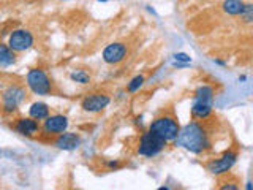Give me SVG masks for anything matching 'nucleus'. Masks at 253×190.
Segmentation results:
<instances>
[{
    "mask_svg": "<svg viewBox=\"0 0 253 190\" xmlns=\"http://www.w3.org/2000/svg\"><path fill=\"white\" fill-rule=\"evenodd\" d=\"M176 144L190 150L192 154H201L211 147V138L208 130L201 124L190 122L184 129L179 130L177 138L174 140Z\"/></svg>",
    "mask_w": 253,
    "mask_h": 190,
    "instance_id": "nucleus-1",
    "label": "nucleus"
},
{
    "mask_svg": "<svg viewBox=\"0 0 253 190\" xmlns=\"http://www.w3.org/2000/svg\"><path fill=\"white\" fill-rule=\"evenodd\" d=\"M149 130L155 135H158V137L163 138L166 142H168V141H174L177 138L180 127L172 117L163 116V117H157L155 121L150 124Z\"/></svg>",
    "mask_w": 253,
    "mask_h": 190,
    "instance_id": "nucleus-2",
    "label": "nucleus"
},
{
    "mask_svg": "<svg viewBox=\"0 0 253 190\" xmlns=\"http://www.w3.org/2000/svg\"><path fill=\"white\" fill-rule=\"evenodd\" d=\"M165 147H166V141L149 130L147 133L142 135L139 140L138 154L144 155V157H155L160 154Z\"/></svg>",
    "mask_w": 253,
    "mask_h": 190,
    "instance_id": "nucleus-3",
    "label": "nucleus"
},
{
    "mask_svg": "<svg viewBox=\"0 0 253 190\" xmlns=\"http://www.w3.org/2000/svg\"><path fill=\"white\" fill-rule=\"evenodd\" d=\"M27 86H29V89L37 95H47L52 91L49 76L40 68H34L27 73Z\"/></svg>",
    "mask_w": 253,
    "mask_h": 190,
    "instance_id": "nucleus-4",
    "label": "nucleus"
},
{
    "mask_svg": "<svg viewBox=\"0 0 253 190\" xmlns=\"http://www.w3.org/2000/svg\"><path fill=\"white\" fill-rule=\"evenodd\" d=\"M8 46H10L14 52L27 51L34 46V35L26 29H18L10 35V38H8Z\"/></svg>",
    "mask_w": 253,
    "mask_h": 190,
    "instance_id": "nucleus-5",
    "label": "nucleus"
},
{
    "mask_svg": "<svg viewBox=\"0 0 253 190\" xmlns=\"http://www.w3.org/2000/svg\"><path fill=\"white\" fill-rule=\"evenodd\" d=\"M26 98V91L19 86H10L8 89L3 92V109L5 113H13V111L18 109V106Z\"/></svg>",
    "mask_w": 253,
    "mask_h": 190,
    "instance_id": "nucleus-6",
    "label": "nucleus"
},
{
    "mask_svg": "<svg viewBox=\"0 0 253 190\" xmlns=\"http://www.w3.org/2000/svg\"><path fill=\"white\" fill-rule=\"evenodd\" d=\"M236 158H237L236 152H226V154L221 155L220 158H217V160H212L208 165V170L212 174H215V176H218V174H225V173H228L234 166Z\"/></svg>",
    "mask_w": 253,
    "mask_h": 190,
    "instance_id": "nucleus-7",
    "label": "nucleus"
},
{
    "mask_svg": "<svg viewBox=\"0 0 253 190\" xmlns=\"http://www.w3.org/2000/svg\"><path fill=\"white\" fill-rule=\"evenodd\" d=\"M126 57V46L124 43H111L103 49V60L106 63H114L122 62Z\"/></svg>",
    "mask_w": 253,
    "mask_h": 190,
    "instance_id": "nucleus-8",
    "label": "nucleus"
},
{
    "mask_svg": "<svg viewBox=\"0 0 253 190\" xmlns=\"http://www.w3.org/2000/svg\"><path fill=\"white\" fill-rule=\"evenodd\" d=\"M109 97L103 94H92L89 97L83 100V109L87 113H100L101 109H105L109 105Z\"/></svg>",
    "mask_w": 253,
    "mask_h": 190,
    "instance_id": "nucleus-9",
    "label": "nucleus"
},
{
    "mask_svg": "<svg viewBox=\"0 0 253 190\" xmlns=\"http://www.w3.org/2000/svg\"><path fill=\"white\" fill-rule=\"evenodd\" d=\"M43 129L46 133H63L68 129V119L65 116L55 114V116H47L44 119Z\"/></svg>",
    "mask_w": 253,
    "mask_h": 190,
    "instance_id": "nucleus-10",
    "label": "nucleus"
},
{
    "mask_svg": "<svg viewBox=\"0 0 253 190\" xmlns=\"http://www.w3.org/2000/svg\"><path fill=\"white\" fill-rule=\"evenodd\" d=\"M14 129L18 133L24 135V137H34V135L38 133L40 125L37 122V119H34V117H22L18 121Z\"/></svg>",
    "mask_w": 253,
    "mask_h": 190,
    "instance_id": "nucleus-11",
    "label": "nucleus"
},
{
    "mask_svg": "<svg viewBox=\"0 0 253 190\" xmlns=\"http://www.w3.org/2000/svg\"><path fill=\"white\" fill-rule=\"evenodd\" d=\"M81 144V138L76 133H60V137L55 140V146L63 150H73Z\"/></svg>",
    "mask_w": 253,
    "mask_h": 190,
    "instance_id": "nucleus-12",
    "label": "nucleus"
},
{
    "mask_svg": "<svg viewBox=\"0 0 253 190\" xmlns=\"http://www.w3.org/2000/svg\"><path fill=\"white\" fill-rule=\"evenodd\" d=\"M192 114L195 119H200V121H204L212 114V105L209 103H203V101H195L192 106Z\"/></svg>",
    "mask_w": 253,
    "mask_h": 190,
    "instance_id": "nucleus-13",
    "label": "nucleus"
},
{
    "mask_svg": "<svg viewBox=\"0 0 253 190\" xmlns=\"http://www.w3.org/2000/svg\"><path fill=\"white\" fill-rule=\"evenodd\" d=\"M221 6H223V11L226 14H229V16H239L244 11L245 3L242 2V0H225Z\"/></svg>",
    "mask_w": 253,
    "mask_h": 190,
    "instance_id": "nucleus-14",
    "label": "nucleus"
},
{
    "mask_svg": "<svg viewBox=\"0 0 253 190\" xmlns=\"http://www.w3.org/2000/svg\"><path fill=\"white\" fill-rule=\"evenodd\" d=\"M30 117L37 119V121H44V119L49 116V108H47L46 103H34L29 109Z\"/></svg>",
    "mask_w": 253,
    "mask_h": 190,
    "instance_id": "nucleus-15",
    "label": "nucleus"
},
{
    "mask_svg": "<svg viewBox=\"0 0 253 190\" xmlns=\"http://www.w3.org/2000/svg\"><path fill=\"white\" fill-rule=\"evenodd\" d=\"M14 60H16V57H14V51L8 45H0V65L2 67L13 65Z\"/></svg>",
    "mask_w": 253,
    "mask_h": 190,
    "instance_id": "nucleus-16",
    "label": "nucleus"
},
{
    "mask_svg": "<svg viewBox=\"0 0 253 190\" xmlns=\"http://www.w3.org/2000/svg\"><path fill=\"white\" fill-rule=\"evenodd\" d=\"M195 101H203V103H209L212 105L213 101V89L209 86H201L200 89L195 94Z\"/></svg>",
    "mask_w": 253,
    "mask_h": 190,
    "instance_id": "nucleus-17",
    "label": "nucleus"
},
{
    "mask_svg": "<svg viewBox=\"0 0 253 190\" xmlns=\"http://www.w3.org/2000/svg\"><path fill=\"white\" fill-rule=\"evenodd\" d=\"M71 79H73L75 83H79V84H89L90 76L87 75L84 70H76L71 73Z\"/></svg>",
    "mask_w": 253,
    "mask_h": 190,
    "instance_id": "nucleus-18",
    "label": "nucleus"
},
{
    "mask_svg": "<svg viewBox=\"0 0 253 190\" xmlns=\"http://www.w3.org/2000/svg\"><path fill=\"white\" fill-rule=\"evenodd\" d=\"M142 84H144V78H142V76H134L131 81H130V84H128V92H131V94L138 92L139 87Z\"/></svg>",
    "mask_w": 253,
    "mask_h": 190,
    "instance_id": "nucleus-19",
    "label": "nucleus"
},
{
    "mask_svg": "<svg viewBox=\"0 0 253 190\" xmlns=\"http://www.w3.org/2000/svg\"><path fill=\"white\" fill-rule=\"evenodd\" d=\"M241 16H244V21L245 22H250L253 19V5H250V3L245 5L244 6V11H242Z\"/></svg>",
    "mask_w": 253,
    "mask_h": 190,
    "instance_id": "nucleus-20",
    "label": "nucleus"
},
{
    "mask_svg": "<svg viewBox=\"0 0 253 190\" xmlns=\"http://www.w3.org/2000/svg\"><path fill=\"white\" fill-rule=\"evenodd\" d=\"M174 59H176V62H182V63H190V62H192V57H190V55L185 54V52H177L176 55H174Z\"/></svg>",
    "mask_w": 253,
    "mask_h": 190,
    "instance_id": "nucleus-21",
    "label": "nucleus"
},
{
    "mask_svg": "<svg viewBox=\"0 0 253 190\" xmlns=\"http://www.w3.org/2000/svg\"><path fill=\"white\" fill-rule=\"evenodd\" d=\"M109 166H111V168H117L119 163H117V162H111V163H109Z\"/></svg>",
    "mask_w": 253,
    "mask_h": 190,
    "instance_id": "nucleus-22",
    "label": "nucleus"
}]
</instances>
